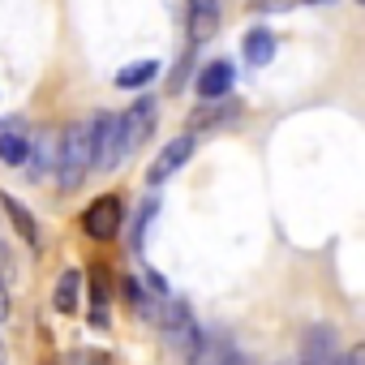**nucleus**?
I'll return each instance as SVG.
<instances>
[{
	"mask_svg": "<svg viewBox=\"0 0 365 365\" xmlns=\"http://www.w3.org/2000/svg\"><path fill=\"white\" fill-rule=\"evenodd\" d=\"M56 180L61 190H78L82 180L91 176V120L82 125H69L61 133V150H56Z\"/></svg>",
	"mask_w": 365,
	"mask_h": 365,
	"instance_id": "obj_1",
	"label": "nucleus"
},
{
	"mask_svg": "<svg viewBox=\"0 0 365 365\" xmlns=\"http://www.w3.org/2000/svg\"><path fill=\"white\" fill-rule=\"evenodd\" d=\"M159 331H163V344L176 352V356H194L198 348H202V327H198V318H194V309L190 305H180V301H168L163 305V318H159Z\"/></svg>",
	"mask_w": 365,
	"mask_h": 365,
	"instance_id": "obj_2",
	"label": "nucleus"
},
{
	"mask_svg": "<svg viewBox=\"0 0 365 365\" xmlns=\"http://www.w3.org/2000/svg\"><path fill=\"white\" fill-rule=\"evenodd\" d=\"M120 159H125L120 116L116 112H95L91 116V172H112Z\"/></svg>",
	"mask_w": 365,
	"mask_h": 365,
	"instance_id": "obj_3",
	"label": "nucleus"
},
{
	"mask_svg": "<svg viewBox=\"0 0 365 365\" xmlns=\"http://www.w3.org/2000/svg\"><path fill=\"white\" fill-rule=\"evenodd\" d=\"M120 224H125V207H120L116 194H103V198H95V202L82 211V232H86L91 241H112V237L120 232Z\"/></svg>",
	"mask_w": 365,
	"mask_h": 365,
	"instance_id": "obj_4",
	"label": "nucleus"
},
{
	"mask_svg": "<svg viewBox=\"0 0 365 365\" xmlns=\"http://www.w3.org/2000/svg\"><path fill=\"white\" fill-rule=\"evenodd\" d=\"M194 150H198V138H194V133L172 138V142L155 155V163H150V172H146V185H163L172 172H180V168L190 163V155H194Z\"/></svg>",
	"mask_w": 365,
	"mask_h": 365,
	"instance_id": "obj_5",
	"label": "nucleus"
},
{
	"mask_svg": "<svg viewBox=\"0 0 365 365\" xmlns=\"http://www.w3.org/2000/svg\"><path fill=\"white\" fill-rule=\"evenodd\" d=\"M150 129H155V99L150 95H142L138 103H129L125 112H120V138H125V155H133L146 138H150Z\"/></svg>",
	"mask_w": 365,
	"mask_h": 365,
	"instance_id": "obj_6",
	"label": "nucleus"
},
{
	"mask_svg": "<svg viewBox=\"0 0 365 365\" xmlns=\"http://www.w3.org/2000/svg\"><path fill=\"white\" fill-rule=\"evenodd\" d=\"M232 82H237V69H232L228 61H211V65L198 69V95H202L207 103H211V99H228Z\"/></svg>",
	"mask_w": 365,
	"mask_h": 365,
	"instance_id": "obj_7",
	"label": "nucleus"
},
{
	"mask_svg": "<svg viewBox=\"0 0 365 365\" xmlns=\"http://www.w3.org/2000/svg\"><path fill=\"white\" fill-rule=\"evenodd\" d=\"M339 352H335V331L331 327H314V331H305V339H301V361L297 365H331Z\"/></svg>",
	"mask_w": 365,
	"mask_h": 365,
	"instance_id": "obj_8",
	"label": "nucleus"
},
{
	"mask_svg": "<svg viewBox=\"0 0 365 365\" xmlns=\"http://www.w3.org/2000/svg\"><path fill=\"white\" fill-rule=\"evenodd\" d=\"M0 207H5L9 224L18 228V237H22L31 250H39V245H43V237H39V220L31 215V207H26V202H18L14 194H0Z\"/></svg>",
	"mask_w": 365,
	"mask_h": 365,
	"instance_id": "obj_9",
	"label": "nucleus"
},
{
	"mask_svg": "<svg viewBox=\"0 0 365 365\" xmlns=\"http://www.w3.org/2000/svg\"><path fill=\"white\" fill-rule=\"evenodd\" d=\"M190 18V43H202V39H211L215 35V26H220V0H190V9H185Z\"/></svg>",
	"mask_w": 365,
	"mask_h": 365,
	"instance_id": "obj_10",
	"label": "nucleus"
},
{
	"mask_svg": "<svg viewBox=\"0 0 365 365\" xmlns=\"http://www.w3.org/2000/svg\"><path fill=\"white\" fill-rule=\"evenodd\" d=\"M56 150H61V138L39 133V142H31V155H26V163H22V168H31L26 176H31V180H43L48 172H56Z\"/></svg>",
	"mask_w": 365,
	"mask_h": 365,
	"instance_id": "obj_11",
	"label": "nucleus"
},
{
	"mask_svg": "<svg viewBox=\"0 0 365 365\" xmlns=\"http://www.w3.org/2000/svg\"><path fill=\"white\" fill-rule=\"evenodd\" d=\"M241 56H245V65H250V69L271 65V56H275V35H271L267 26L245 31V39H241Z\"/></svg>",
	"mask_w": 365,
	"mask_h": 365,
	"instance_id": "obj_12",
	"label": "nucleus"
},
{
	"mask_svg": "<svg viewBox=\"0 0 365 365\" xmlns=\"http://www.w3.org/2000/svg\"><path fill=\"white\" fill-rule=\"evenodd\" d=\"M78 301H82V271L78 267H65L61 279H56V288H52V309L56 314H73Z\"/></svg>",
	"mask_w": 365,
	"mask_h": 365,
	"instance_id": "obj_13",
	"label": "nucleus"
},
{
	"mask_svg": "<svg viewBox=\"0 0 365 365\" xmlns=\"http://www.w3.org/2000/svg\"><path fill=\"white\" fill-rule=\"evenodd\" d=\"M190 365H250V361L224 339H202V348L190 356Z\"/></svg>",
	"mask_w": 365,
	"mask_h": 365,
	"instance_id": "obj_14",
	"label": "nucleus"
},
{
	"mask_svg": "<svg viewBox=\"0 0 365 365\" xmlns=\"http://www.w3.org/2000/svg\"><path fill=\"white\" fill-rule=\"evenodd\" d=\"M31 155V138L22 133V125H9V129H0V163H9V168H22Z\"/></svg>",
	"mask_w": 365,
	"mask_h": 365,
	"instance_id": "obj_15",
	"label": "nucleus"
},
{
	"mask_svg": "<svg viewBox=\"0 0 365 365\" xmlns=\"http://www.w3.org/2000/svg\"><path fill=\"white\" fill-rule=\"evenodd\" d=\"M237 116H241V103H237V99H211L207 108L194 112V129H202V125L220 129V125H228V120H237Z\"/></svg>",
	"mask_w": 365,
	"mask_h": 365,
	"instance_id": "obj_16",
	"label": "nucleus"
},
{
	"mask_svg": "<svg viewBox=\"0 0 365 365\" xmlns=\"http://www.w3.org/2000/svg\"><path fill=\"white\" fill-rule=\"evenodd\" d=\"M159 78V61H133V65H125L120 73H116V86L120 91H142L146 82H155Z\"/></svg>",
	"mask_w": 365,
	"mask_h": 365,
	"instance_id": "obj_17",
	"label": "nucleus"
},
{
	"mask_svg": "<svg viewBox=\"0 0 365 365\" xmlns=\"http://www.w3.org/2000/svg\"><path fill=\"white\" fill-rule=\"evenodd\" d=\"M155 220V202H146V211L138 215V224H133V250H142L146 245V224Z\"/></svg>",
	"mask_w": 365,
	"mask_h": 365,
	"instance_id": "obj_18",
	"label": "nucleus"
},
{
	"mask_svg": "<svg viewBox=\"0 0 365 365\" xmlns=\"http://www.w3.org/2000/svg\"><path fill=\"white\" fill-rule=\"evenodd\" d=\"M69 365H112V361H108V352H91V348H78V352H69Z\"/></svg>",
	"mask_w": 365,
	"mask_h": 365,
	"instance_id": "obj_19",
	"label": "nucleus"
},
{
	"mask_svg": "<svg viewBox=\"0 0 365 365\" xmlns=\"http://www.w3.org/2000/svg\"><path fill=\"white\" fill-rule=\"evenodd\" d=\"M250 5H254L258 14H288L297 0H250Z\"/></svg>",
	"mask_w": 365,
	"mask_h": 365,
	"instance_id": "obj_20",
	"label": "nucleus"
},
{
	"mask_svg": "<svg viewBox=\"0 0 365 365\" xmlns=\"http://www.w3.org/2000/svg\"><path fill=\"white\" fill-rule=\"evenodd\" d=\"M348 361H352V365H365V344H356V348L348 352Z\"/></svg>",
	"mask_w": 365,
	"mask_h": 365,
	"instance_id": "obj_21",
	"label": "nucleus"
},
{
	"mask_svg": "<svg viewBox=\"0 0 365 365\" xmlns=\"http://www.w3.org/2000/svg\"><path fill=\"white\" fill-rule=\"evenodd\" d=\"M331 365H352V361H348V352H339V356H335Z\"/></svg>",
	"mask_w": 365,
	"mask_h": 365,
	"instance_id": "obj_22",
	"label": "nucleus"
},
{
	"mask_svg": "<svg viewBox=\"0 0 365 365\" xmlns=\"http://www.w3.org/2000/svg\"><path fill=\"white\" fill-rule=\"evenodd\" d=\"M305 5H331V0H305Z\"/></svg>",
	"mask_w": 365,
	"mask_h": 365,
	"instance_id": "obj_23",
	"label": "nucleus"
},
{
	"mask_svg": "<svg viewBox=\"0 0 365 365\" xmlns=\"http://www.w3.org/2000/svg\"><path fill=\"white\" fill-rule=\"evenodd\" d=\"M180 5H185V9H190V0H180Z\"/></svg>",
	"mask_w": 365,
	"mask_h": 365,
	"instance_id": "obj_24",
	"label": "nucleus"
},
{
	"mask_svg": "<svg viewBox=\"0 0 365 365\" xmlns=\"http://www.w3.org/2000/svg\"><path fill=\"white\" fill-rule=\"evenodd\" d=\"M356 5H365V0H356Z\"/></svg>",
	"mask_w": 365,
	"mask_h": 365,
	"instance_id": "obj_25",
	"label": "nucleus"
},
{
	"mask_svg": "<svg viewBox=\"0 0 365 365\" xmlns=\"http://www.w3.org/2000/svg\"><path fill=\"white\" fill-rule=\"evenodd\" d=\"M48 365H56V361H48Z\"/></svg>",
	"mask_w": 365,
	"mask_h": 365,
	"instance_id": "obj_26",
	"label": "nucleus"
}]
</instances>
